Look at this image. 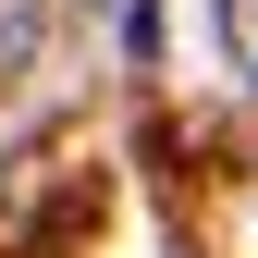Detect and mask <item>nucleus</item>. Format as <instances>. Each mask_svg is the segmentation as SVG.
<instances>
[{"mask_svg": "<svg viewBox=\"0 0 258 258\" xmlns=\"http://www.w3.org/2000/svg\"><path fill=\"white\" fill-rule=\"evenodd\" d=\"M221 49H234V74L258 86V0H221Z\"/></svg>", "mask_w": 258, "mask_h": 258, "instance_id": "nucleus-2", "label": "nucleus"}, {"mask_svg": "<svg viewBox=\"0 0 258 258\" xmlns=\"http://www.w3.org/2000/svg\"><path fill=\"white\" fill-rule=\"evenodd\" d=\"M37 25H49V13H37V0H0V86H13V74H25V61H37Z\"/></svg>", "mask_w": 258, "mask_h": 258, "instance_id": "nucleus-1", "label": "nucleus"}]
</instances>
